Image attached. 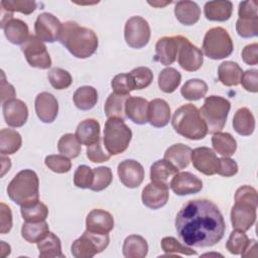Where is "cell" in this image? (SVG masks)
<instances>
[{"label": "cell", "instance_id": "obj_1", "mask_svg": "<svg viewBox=\"0 0 258 258\" xmlns=\"http://www.w3.org/2000/svg\"><path fill=\"white\" fill-rule=\"evenodd\" d=\"M224 217L212 201H188L175 217V231L184 245L206 248L216 245L225 234Z\"/></svg>", "mask_w": 258, "mask_h": 258}, {"label": "cell", "instance_id": "obj_2", "mask_svg": "<svg viewBox=\"0 0 258 258\" xmlns=\"http://www.w3.org/2000/svg\"><path fill=\"white\" fill-rule=\"evenodd\" d=\"M59 42L78 58H88L93 55L99 45L96 33L84 26H80L75 21L62 23Z\"/></svg>", "mask_w": 258, "mask_h": 258}, {"label": "cell", "instance_id": "obj_3", "mask_svg": "<svg viewBox=\"0 0 258 258\" xmlns=\"http://www.w3.org/2000/svg\"><path fill=\"white\" fill-rule=\"evenodd\" d=\"M258 205L257 190L250 185H242L235 192V205L231 210V222L235 230L246 232L256 221Z\"/></svg>", "mask_w": 258, "mask_h": 258}, {"label": "cell", "instance_id": "obj_4", "mask_svg": "<svg viewBox=\"0 0 258 258\" xmlns=\"http://www.w3.org/2000/svg\"><path fill=\"white\" fill-rule=\"evenodd\" d=\"M171 124L176 133L190 140H201L208 134V127L200 110L192 104L177 108L173 113Z\"/></svg>", "mask_w": 258, "mask_h": 258}, {"label": "cell", "instance_id": "obj_5", "mask_svg": "<svg viewBox=\"0 0 258 258\" xmlns=\"http://www.w3.org/2000/svg\"><path fill=\"white\" fill-rule=\"evenodd\" d=\"M8 197L12 202L21 206L33 203L39 199V180L32 169L19 171L7 186Z\"/></svg>", "mask_w": 258, "mask_h": 258}, {"label": "cell", "instance_id": "obj_6", "mask_svg": "<svg viewBox=\"0 0 258 258\" xmlns=\"http://www.w3.org/2000/svg\"><path fill=\"white\" fill-rule=\"evenodd\" d=\"M230 109L231 103L224 97L213 95L205 99L200 113L208 127V132L213 134L221 132L227 122Z\"/></svg>", "mask_w": 258, "mask_h": 258}, {"label": "cell", "instance_id": "obj_7", "mask_svg": "<svg viewBox=\"0 0 258 258\" xmlns=\"http://www.w3.org/2000/svg\"><path fill=\"white\" fill-rule=\"evenodd\" d=\"M132 131L120 118H108L105 123L103 142L106 150L111 155L123 153L129 146Z\"/></svg>", "mask_w": 258, "mask_h": 258}, {"label": "cell", "instance_id": "obj_8", "mask_svg": "<svg viewBox=\"0 0 258 258\" xmlns=\"http://www.w3.org/2000/svg\"><path fill=\"white\" fill-rule=\"evenodd\" d=\"M233 49V40L225 28L213 27L206 32L203 40V50L209 58L222 59L228 57Z\"/></svg>", "mask_w": 258, "mask_h": 258}, {"label": "cell", "instance_id": "obj_9", "mask_svg": "<svg viewBox=\"0 0 258 258\" xmlns=\"http://www.w3.org/2000/svg\"><path fill=\"white\" fill-rule=\"evenodd\" d=\"M109 235L91 232L86 229L83 235L72 244V254L76 258H92L103 252L109 245Z\"/></svg>", "mask_w": 258, "mask_h": 258}, {"label": "cell", "instance_id": "obj_10", "mask_svg": "<svg viewBox=\"0 0 258 258\" xmlns=\"http://www.w3.org/2000/svg\"><path fill=\"white\" fill-rule=\"evenodd\" d=\"M124 38L132 48H142L149 42L150 27L148 22L141 16H132L126 21Z\"/></svg>", "mask_w": 258, "mask_h": 258}, {"label": "cell", "instance_id": "obj_11", "mask_svg": "<svg viewBox=\"0 0 258 258\" xmlns=\"http://www.w3.org/2000/svg\"><path fill=\"white\" fill-rule=\"evenodd\" d=\"M21 50L29 66L40 70H47L51 67V58L46 46L36 35H29L21 45Z\"/></svg>", "mask_w": 258, "mask_h": 258}, {"label": "cell", "instance_id": "obj_12", "mask_svg": "<svg viewBox=\"0 0 258 258\" xmlns=\"http://www.w3.org/2000/svg\"><path fill=\"white\" fill-rule=\"evenodd\" d=\"M184 39L185 37L182 35L159 38L155 44V55L153 59L163 66L172 64L177 58L179 47Z\"/></svg>", "mask_w": 258, "mask_h": 258}, {"label": "cell", "instance_id": "obj_13", "mask_svg": "<svg viewBox=\"0 0 258 258\" xmlns=\"http://www.w3.org/2000/svg\"><path fill=\"white\" fill-rule=\"evenodd\" d=\"M62 23L51 13L44 12L37 16L34 23L36 37L41 41L54 42L58 40Z\"/></svg>", "mask_w": 258, "mask_h": 258}, {"label": "cell", "instance_id": "obj_14", "mask_svg": "<svg viewBox=\"0 0 258 258\" xmlns=\"http://www.w3.org/2000/svg\"><path fill=\"white\" fill-rule=\"evenodd\" d=\"M190 160L194 167L206 175H214L218 171L219 158L209 147L203 146L191 150Z\"/></svg>", "mask_w": 258, "mask_h": 258}, {"label": "cell", "instance_id": "obj_15", "mask_svg": "<svg viewBox=\"0 0 258 258\" xmlns=\"http://www.w3.org/2000/svg\"><path fill=\"white\" fill-rule=\"evenodd\" d=\"M177 61L181 69L187 72H196L200 70L204 62V55L202 50L194 45L186 37L181 43L178 53Z\"/></svg>", "mask_w": 258, "mask_h": 258}, {"label": "cell", "instance_id": "obj_16", "mask_svg": "<svg viewBox=\"0 0 258 258\" xmlns=\"http://www.w3.org/2000/svg\"><path fill=\"white\" fill-rule=\"evenodd\" d=\"M120 181L129 188L138 187L144 179L143 166L134 159H125L118 165Z\"/></svg>", "mask_w": 258, "mask_h": 258}, {"label": "cell", "instance_id": "obj_17", "mask_svg": "<svg viewBox=\"0 0 258 258\" xmlns=\"http://www.w3.org/2000/svg\"><path fill=\"white\" fill-rule=\"evenodd\" d=\"M169 198L168 184L151 181L142 190L141 199L145 207L157 210L166 205Z\"/></svg>", "mask_w": 258, "mask_h": 258}, {"label": "cell", "instance_id": "obj_18", "mask_svg": "<svg viewBox=\"0 0 258 258\" xmlns=\"http://www.w3.org/2000/svg\"><path fill=\"white\" fill-rule=\"evenodd\" d=\"M169 186L177 196L195 195L202 190L203 181L191 172L183 171L177 172L171 178Z\"/></svg>", "mask_w": 258, "mask_h": 258}, {"label": "cell", "instance_id": "obj_19", "mask_svg": "<svg viewBox=\"0 0 258 258\" xmlns=\"http://www.w3.org/2000/svg\"><path fill=\"white\" fill-rule=\"evenodd\" d=\"M2 112L6 124L14 128L23 126L28 118L26 104L15 98L2 104Z\"/></svg>", "mask_w": 258, "mask_h": 258}, {"label": "cell", "instance_id": "obj_20", "mask_svg": "<svg viewBox=\"0 0 258 258\" xmlns=\"http://www.w3.org/2000/svg\"><path fill=\"white\" fill-rule=\"evenodd\" d=\"M34 107L38 119L43 123H52L57 117V100L52 94L48 92H42L36 96Z\"/></svg>", "mask_w": 258, "mask_h": 258}, {"label": "cell", "instance_id": "obj_21", "mask_svg": "<svg viewBox=\"0 0 258 258\" xmlns=\"http://www.w3.org/2000/svg\"><path fill=\"white\" fill-rule=\"evenodd\" d=\"M86 227L91 232L108 234L114 228V218L105 210L94 209L87 216Z\"/></svg>", "mask_w": 258, "mask_h": 258}, {"label": "cell", "instance_id": "obj_22", "mask_svg": "<svg viewBox=\"0 0 258 258\" xmlns=\"http://www.w3.org/2000/svg\"><path fill=\"white\" fill-rule=\"evenodd\" d=\"M148 102L144 98L129 96L125 103V115L133 123L143 125L148 122Z\"/></svg>", "mask_w": 258, "mask_h": 258}, {"label": "cell", "instance_id": "obj_23", "mask_svg": "<svg viewBox=\"0 0 258 258\" xmlns=\"http://www.w3.org/2000/svg\"><path fill=\"white\" fill-rule=\"evenodd\" d=\"M170 121V107L163 99H153L148 104V122L156 128L166 126Z\"/></svg>", "mask_w": 258, "mask_h": 258}, {"label": "cell", "instance_id": "obj_24", "mask_svg": "<svg viewBox=\"0 0 258 258\" xmlns=\"http://www.w3.org/2000/svg\"><path fill=\"white\" fill-rule=\"evenodd\" d=\"M75 136L83 145L90 146L100 140V124L95 119H85L79 123Z\"/></svg>", "mask_w": 258, "mask_h": 258}, {"label": "cell", "instance_id": "obj_25", "mask_svg": "<svg viewBox=\"0 0 258 258\" xmlns=\"http://www.w3.org/2000/svg\"><path fill=\"white\" fill-rule=\"evenodd\" d=\"M174 15L181 24L190 26L199 21L201 8L194 1H178L175 3Z\"/></svg>", "mask_w": 258, "mask_h": 258}, {"label": "cell", "instance_id": "obj_26", "mask_svg": "<svg viewBox=\"0 0 258 258\" xmlns=\"http://www.w3.org/2000/svg\"><path fill=\"white\" fill-rule=\"evenodd\" d=\"M191 156V148L183 143H176L169 146L165 153L164 158L171 163L178 170L188 166Z\"/></svg>", "mask_w": 258, "mask_h": 258}, {"label": "cell", "instance_id": "obj_27", "mask_svg": "<svg viewBox=\"0 0 258 258\" xmlns=\"http://www.w3.org/2000/svg\"><path fill=\"white\" fill-rule=\"evenodd\" d=\"M6 38L13 44H23L29 37L27 24L18 18H11L2 27Z\"/></svg>", "mask_w": 258, "mask_h": 258}, {"label": "cell", "instance_id": "obj_28", "mask_svg": "<svg viewBox=\"0 0 258 258\" xmlns=\"http://www.w3.org/2000/svg\"><path fill=\"white\" fill-rule=\"evenodd\" d=\"M233 3L231 1H209L205 4L204 13L210 21H227L231 18Z\"/></svg>", "mask_w": 258, "mask_h": 258}, {"label": "cell", "instance_id": "obj_29", "mask_svg": "<svg viewBox=\"0 0 258 258\" xmlns=\"http://www.w3.org/2000/svg\"><path fill=\"white\" fill-rule=\"evenodd\" d=\"M242 74V68L232 60L223 61L218 68V79L227 87L238 86L240 84Z\"/></svg>", "mask_w": 258, "mask_h": 258}, {"label": "cell", "instance_id": "obj_30", "mask_svg": "<svg viewBox=\"0 0 258 258\" xmlns=\"http://www.w3.org/2000/svg\"><path fill=\"white\" fill-rule=\"evenodd\" d=\"M233 127L239 135H251L255 129V118L252 112L246 107L238 109L233 118Z\"/></svg>", "mask_w": 258, "mask_h": 258}, {"label": "cell", "instance_id": "obj_31", "mask_svg": "<svg viewBox=\"0 0 258 258\" xmlns=\"http://www.w3.org/2000/svg\"><path fill=\"white\" fill-rule=\"evenodd\" d=\"M122 250L126 258H144L148 252V244L142 236L130 235L124 240Z\"/></svg>", "mask_w": 258, "mask_h": 258}, {"label": "cell", "instance_id": "obj_32", "mask_svg": "<svg viewBox=\"0 0 258 258\" xmlns=\"http://www.w3.org/2000/svg\"><path fill=\"white\" fill-rule=\"evenodd\" d=\"M37 249L39 251L40 258L64 257L61 252V243L59 238L51 232H48L44 238L37 242Z\"/></svg>", "mask_w": 258, "mask_h": 258}, {"label": "cell", "instance_id": "obj_33", "mask_svg": "<svg viewBox=\"0 0 258 258\" xmlns=\"http://www.w3.org/2000/svg\"><path fill=\"white\" fill-rule=\"evenodd\" d=\"M212 145L214 150L223 157L232 156L237 149L235 138L227 132H217L213 134Z\"/></svg>", "mask_w": 258, "mask_h": 258}, {"label": "cell", "instance_id": "obj_34", "mask_svg": "<svg viewBox=\"0 0 258 258\" xmlns=\"http://www.w3.org/2000/svg\"><path fill=\"white\" fill-rule=\"evenodd\" d=\"M74 103L76 107L83 111L91 110L98 102V92L94 87L83 86L74 93Z\"/></svg>", "mask_w": 258, "mask_h": 258}, {"label": "cell", "instance_id": "obj_35", "mask_svg": "<svg viewBox=\"0 0 258 258\" xmlns=\"http://www.w3.org/2000/svg\"><path fill=\"white\" fill-rule=\"evenodd\" d=\"M178 172V169L174 167L165 159L155 161L150 167V179L151 181L168 184V181ZM169 185V184H168Z\"/></svg>", "mask_w": 258, "mask_h": 258}, {"label": "cell", "instance_id": "obj_36", "mask_svg": "<svg viewBox=\"0 0 258 258\" xmlns=\"http://www.w3.org/2000/svg\"><path fill=\"white\" fill-rule=\"evenodd\" d=\"M129 95H120L117 93H111L107 98L104 106L105 114L107 118H120L124 120L125 115V103Z\"/></svg>", "mask_w": 258, "mask_h": 258}, {"label": "cell", "instance_id": "obj_37", "mask_svg": "<svg viewBox=\"0 0 258 258\" xmlns=\"http://www.w3.org/2000/svg\"><path fill=\"white\" fill-rule=\"evenodd\" d=\"M22 144L21 135L13 129L3 128L0 131V152L2 154H13L18 151Z\"/></svg>", "mask_w": 258, "mask_h": 258}, {"label": "cell", "instance_id": "obj_38", "mask_svg": "<svg viewBox=\"0 0 258 258\" xmlns=\"http://www.w3.org/2000/svg\"><path fill=\"white\" fill-rule=\"evenodd\" d=\"M48 232V225L45 221L25 222L21 228V236L28 243L39 242L47 235Z\"/></svg>", "mask_w": 258, "mask_h": 258}, {"label": "cell", "instance_id": "obj_39", "mask_svg": "<svg viewBox=\"0 0 258 258\" xmlns=\"http://www.w3.org/2000/svg\"><path fill=\"white\" fill-rule=\"evenodd\" d=\"M181 81L180 73L173 68H165L158 75L159 89L167 94L174 92Z\"/></svg>", "mask_w": 258, "mask_h": 258}, {"label": "cell", "instance_id": "obj_40", "mask_svg": "<svg viewBox=\"0 0 258 258\" xmlns=\"http://www.w3.org/2000/svg\"><path fill=\"white\" fill-rule=\"evenodd\" d=\"M208 85L200 79H190L186 81L180 89L182 97L188 101H198L206 96Z\"/></svg>", "mask_w": 258, "mask_h": 258}, {"label": "cell", "instance_id": "obj_41", "mask_svg": "<svg viewBox=\"0 0 258 258\" xmlns=\"http://www.w3.org/2000/svg\"><path fill=\"white\" fill-rule=\"evenodd\" d=\"M21 216L25 222H41L45 221L48 216V209L47 207L38 201L33 203L21 206L20 209Z\"/></svg>", "mask_w": 258, "mask_h": 258}, {"label": "cell", "instance_id": "obj_42", "mask_svg": "<svg viewBox=\"0 0 258 258\" xmlns=\"http://www.w3.org/2000/svg\"><path fill=\"white\" fill-rule=\"evenodd\" d=\"M81 143L75 136V134L67 133L62 135L57 142V150L60 154L69 157L76 158L81 153Z\"/></svg>", "mask_w": 258, "mask_h": 258}, {"label": "cell", "instance_id": "obj_43", "mask_svg": "<svg viewBox=\"0 0 258 258\" xmlns=\"http://www.w3.org/2000/svg\"><path fill=\"white\" fill-rule=\"evenodd\" d=\"M250 239L243 231L234 230L226 243L227 250L234 255H241L247 248Z\"/></svg>", "mask_w": 258, "mask_h": 258}, {"label": "cell", "instance_id": "obj_44", "mask_svg": "<svg viewBox=\"0 0 258 258\" xmlns=\"http://www.w3.org/2000/svg\"><path fill=\"white\" fill-rule=\"evenodd\" d=\"M134 90L147 88L153 81V73L147 67H138L129 73Z\"/></svg>", "mask_w": 258, "mask_h": 258}, {"label": "cell", "instance_id": "obj_45", "mask_svg": "<svg viewBox=\"0 0 258 258\" xmlns=\"http://www.w3.org/2000/svg\"><path fill=\"white\" fill-rule=\"evenodd\" d=\"M160 245H161V249L163 250V252L168 254L169 256H175V255H177V253L187 255V256L197 255V251L181 244L174 237H164L161 240Z\"/></svg>", "mask_w": 258, "mask_h": 258}, {"label": "cell", "instance_id": "obj_46", "mask_svg": "<svg viewBox=\"0 0 258 258\" xmlns=\"http://www.w3.org/2000/svg\"><path fill=\"white\" fill-rule=\"evenodd\" d=\"M94 178L90 189L94 191H101L107 188L113 179L112 170L107 166H100L93 169Z\"/></svg>", "mask_w": 258, "mask_h": 258}, {"label": "cell", "instance_id": "obj_47", "mask_svg": "<svg viewBox=\"0 0 258 258\" xmlns=\"http://www.w3.org/2000/svg\"><path fill=\"white\" fill-rule=\"evenodd\" d=\"M50 85L55 90H64L68 89L73 82L71 74L60 68H53L48 72L47 75Z\"/></svg>", "mask_w": 258, "mask_h": 258}, {"label": "cell", "instance_id": "obj_48", "mask_svg": "<svg viewBox=\"0 0 258 258\" xmlns=\"http://www.w3.org/2000/svg\"><path fill=\"white\" fill-rule=\"evenodd\" d=\"M35 1L27 0H3L1 1V7L9 12H21L25 15L31 14L36 9Z\"/></svg>", "mask_w": 258, "mask_h": 258}, {"label": "cell", "instance_id": "obj_49", "mask_svg": "<svg viewBox=\"0 0 258 258\" xmlns=\"http://www.w3.org/2000/svg\"><path fill=\"white\" fill-rule=\"evenodd\" d=\"M45 165L55 173H66L72 168V162L69 157L62 154L47 155L44 159Z\"/></svg>", "mask_w": 258, "mask_h": 258}, {"label": "cell", "instance_id": "obj_50", "mask_svg": "<svg viewBox=\"0 0 258 258\" xmlns=\"http://www.w3.org/2000/svg\"><path fill=\"white\" fill-rule=\"evenodd\" d=\"M236 31L243 38H251L258 34V18H239Z\"/></svg>", "mask_w": 258, "mask_h": 258}, {"label": "cell", "instance_id": "obj_51", "mask_svg": "<svg viewBox=\"0 0 258 258\" xmlns=\"http://www.w3.org/2000/svg\"><path fill=\"white\" fill-rule=\"evenodd\" d=\"M94 171L88 165H80L74 174V183L80 188H90L93 183Z\"/></svg>", "mask_w": 258, "mask_h": 258}, {"label": "cell", "instance_id": "obj_52", "mask_svg": "<svg viewBox=\"0 0 258 258\" xmlns=\"http://www.w3.org/2000/svg\"><path fill=\"white\" fill-rule=\"evenodd\" d=\"M111 87L114 90V93L120 95H129V93L134 90L129 73L115 76L111 81Z\"/></svg>", "mask_w": 258, "mask_h": 258}, {"label": "cell", "instance_id": "obj_53", "mask_svg": "<svg viewBox=\"0 0 258 258\" xmlns=\"http://www.w3.org/2000/svg\"><path fill=\"white\" fill-rule=\"evenodd\" d=\"M87 157L95 163H101V162H105L108 161L111 157V154L106 153L103 148H102V144H101V139L98 140L96 143L87 146Z\"/></svg>", "mask_w": 258, "mask_h": 258}, {"label": "cell", "instance_id": "obj_54", "mask_svg": "<svg viewBox=\"0 0 258 258\" xmlns=\"http://www.w3.org/2000/svg\"><path fill=\"white\" fill-rule=\"evenodd\" d=\"M243 88L251 93L258 92V71L257 70H248L242 74L241 81Z\"/></svg>", "mask_w": 258, "mask_h": 258}, {"label": "cell", "instance_id": "obj_55", "mask_svg": "<svg viewBox=\"0 0 258 258\" xmlns=\"http://www.w3.org/2000/svg\"><path fill=\"white\" fill-rule=\"evenodd\" d=\"M238 172V164L234 159H231L230 157H222L219 158V168L217 173L230 177L235 175Z\"/></svg>", "mask_w": 258, "mask_h": 258}, {"label": "cell", "instance_id": "obj_56", "mask_svg": "<svg viewBox=\"0 0 258 258\" xmlns=\"http://www.w3.org/2000/svg\"><path fill=\"white\" fill-rule=\"evenodd\" d=\"M257 7L258 3L256 0L240 2L238 9L239 18H258Z\"/></svg>", "mask_w": 258, "mask_h": 258}, {"label": "cell", "instance_id": "obj_57", "mask_svg": "<svg viewBox=\"0 0 258 258\" xmlns=\"http://www.w3.org/2000/svg\"><path fill=\"white\" fill-rule=\"evenodd\" d=\"M12 228V213L4 203L0 204V233L6 234Z\"/></svg>", "mask_w": 258, "mask_h": 258}, {"label": "cell", "instance_id": "obj_58", "mask_svg": "<svg viewBox=\"0 0 258 258\" xmlns=\"http://www.w3.org/2000/svg\"><path fill=\"white\" fill-rule=\"evenodd\" d=\"M242 58L245 63L256 66L258 63V44L257 42L247 44L242 50Z\"/></svg>", "mask_w": 258, "mask_h": 258}, {"label": "cell", "instance_id": "obj_59", "mask_svg": "<svg viewBox=\"0 0 258 258\" xmlns=\"http://www.w3.org/2000/svg\"><path fill=\"white\" fill-rule=\"evenodd\" d=\"M16 96L15 90L12 85L6 82L4 72H2V81H1V103H5L11 99H14Z\"/></svg>", "mask_w": 258, "mask_h": 258}, {"label": "cell", "instance_id": "obj_60", "mask_svg": "<svg viewBox=\"0 0 258 258\" xmlns=\"http://www.w3.org/2000/svg\"><path fill=\"white\" fill-rule=\"evenodd\" d=\"M1 160H2V172H1V176H3L5 174L6 171L9 170L10 166H11V162L10 159L8 157H5L4 154H2L1 156Z\"/></svg>", "mask_w": 258, "mask_h": 258}, {"label": "cell", "instance_id": "obj_61", "mask_svg": "<svg viewBox=\"0 0 258 258\" xmlns=\"http://www.w3.org/2000/svg\"><path fill=\"white\" fill-rule=\"evenodd\" d=\"M171 3V1H166V2H148V4L149 5H152V6H154V7H163V6H165V5H167V4H170Z\"/></svg>", "mask_w": 258, "mask_h": 258}]
</instances>
